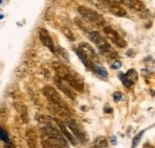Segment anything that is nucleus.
<instances>
[{"mask_svg":"<svg viewBox=\"0 0 155 148\" xmlns=\"http://www.w3.org/2000/svg\"><path fill=\"white\" fill-rule=\"evenodd\" d=\"M52 68L58 77L68 84L74 91L80 93L83 92L84 81L77 71L61 62H53Z\"/></svg>","mask_w":155,"mask_h":148,"instance_id":"1","label":"nucleus"},{"mask_svg":"<svg viewBox=\"0 0 155 148\" xmlns=\"http://www.w3.org/2000/svg\"><path fill=\"white\" fill-rule=\"evenodd\" d=\"M42 94L45 96V98L47 99L48 102L52 104L54 107H55L56 110L61 113L62 115H71L72 113V109L69 106V105L64 101L61 96L60 95L57 90L53 87L45 86L42 89Z\"/></svg>","mask_w":155,"mask_h":148,"instance_id":"2","label":"nucleus"},{"mask_svg":"<svg viewBox=\"0 0 155 148\" xmlns=\"http://www.w3.org/2000/svg\"><path fill=\"white\" fill-rule=\"evenodd\" d=\"M42 139L48 141L54 148H68L67 141L61 135V131L52 124L48 123L45 125L42 128Z\"/></svg>","mask_w":155,"mask_h":148,"instance_id":"3","label":"nucleus"},{"mask_svg":"<svg viewBox=\"0 0 155 148\" xmlns=\"http://www.w3.org/2000/svg\"><path fill=\"white\" fill-rule=\"evenodd\" d=\"M87 36L89 40H91L92 43H94L98 47L99 51L105 57H107V59H114V60L117 59V58L118 57L117 52L114 50L110 44L100 34L99 32L92 30V31L88 32Z\"/></svg>","mask_w":155,"mask_h":148,"instance_id":"4","label":"nucleus"},{"mask_svg":"<svg viewBox=\"0 0 155 148\" xmlns=\"http://www.w3.org/2000/svg\"><path fill=\"white\" fill-rule=\"evenodd\" d=\"M74 51L83 65L92 71L95 65L97 64L95 61L98 62V59L97 53L94 49L87 43H80Z\"/></svg>","mask_w":155,"mask_h":148,"instance_id":"5","label":"nucleus"},{"mask_svg":"<svg viewBox=\"0 0 155 148\" xmlns=\"http://www.w3.org/2000/svg\"><path fill=\"white\" fill-rule=\"evenodd\" d=\"M78 12L89 23H92V24H95L98 27H104L105 26L106 21L104 17L95 9L87 6L80 5L78 8Z\"/></svg>","mask_w":155,"mask_h":148,"instance_id":"6","label":"nucleus"},{"mask_svg":"<svg viewBox=\"0 0 155 148\" xmlns=\"http://www.w3.org/2000/svg\"><path fill=\"white\" fill-rule=\"evenodd\" d=\"M98 9H104L110 12L117 17H124L127 15V12L124 7L121 6L120 2L117 1H92Z\"/></svg>","mask_w":155,"mask_h":148,"instance_id":"7","label":"nucleus"},{"mask_svg":"<svg viewBox=\"0 0 155 148\" xmlns=\"http://www.w3.org/2000/svg\"><path fill=\"white\" fill-rule=\"evenodd\" d=\"M103 32L104 34L120 48H126L128 45L127 41L121 36V35L110 25H106L103 27Z\"/></svg>","mask_w":155,"mask_h":148,"instance_id":"8","label":"nucleus"},{"mask_svg":"<svg viewBox=\"0 0 155 148\" xmlns=\"http://www.w3.org/2000/svg\"><path fill=\"white\" fill-rule=\"evenodd\" d=\"M66 124L78 141H80L81 143H86L88 141V135L86 131L77 123L75 119H68L66 121Z\"/></svg>","mask_w":155,"mask_h":148,"instance_id":"9","label":"nucleus"},{"mask_svg":"<svg viewBox=\"0 0 155 148\" xmlns=\"http://www.w3.org/2000/svg\"><path fill=\"white\" fill-rule=\"evenodd\" d=\"M54 82L58 89L60 90V91H61L64 94H65L68 98H70L71 100H74L77 98V94H76L75 91H74L73 88H71L68 84H66L64 81H63L61 79H60L59 77H58L57 76H55V77L54 78Z\"/></svg>","mask_w":155,"mask_h":148,"instance_id":"10","label":"nucleus"},{"mask_svg":"<svg viewBox=\"0 0 155 148\" xmlns=\"http://www.w3.org/2000/svg\"><path fill=\"white\" fill-rule=\"evenodd\" d=\"M120 80L122 81L123 84L127 88H130L135 84L138 81V73L135 69H130L126 74L120 73L119 74Z\"/></svg>","mask_w":155,"mask_h":148,"instance_id":"11","label":"nucleus"},{"mask_svg":"<svg viewBox=\"0 0 155 148\" xmlns=\"http://www.w3.org/2000/svg\"><path fill=\"white\" fill-rule=\"evenodd\" d=\"M39 36L41 43H42L45 46H46L47 48L49 49L50 51H51V53H55L56 48L55 46H54L52 38H51L49 32H48L45 28L41 27V28L39 29Z\"/></svg>","mask_w":155,"mask_h":148,"instance_id":"12","label":"nucleus"},{"mask_svg":"<svg viewBox=\"0 0 155 148\" xmlns=\"http://www.w3.org/2000/svg\"><path fill=\"white\" fill-rule=\"evenodd\" d=\"M54 120L56 122V124L58 125V126L61 132H62V134H63V135H64L65 138H67V140H68V141H69L73 146L77 145V139H76L75 137L73 136L72 134L69 132V130H68V128H67L65 123H64L61 120L58 119H54Z\"/></svg>","mask_w":155,"mask_h":148,"instance_id":"13","label":"nucleus"},{"mask_svg":"<svg viewBox=\"0 0 155 148\" xmlns=\"http://www.w3.org/2000/svg\"><path fill=\"white\" fill-rule=\"evenodd\" d=\"M120 2L124 3L130 9L137 11V12H143L146 9L145 4L141 1H121Z\"/></svg>","mask_w":155,"mask_h":148,"instance_id":"14","label":"nucleus"},{"mask_svg":"<svg viewBox=\"0 0 155 148\" xmlns=\"http://www.w3.org/2000/svg\"><path fill=\"white\" fill-rule=\"evenodd\" d=\"M27 144L30 148H36L37 147V134L36 133L35 130L30 129L27 132L26 134Z\"/></svg>","mask_w":155,"mask_h":148,"instance_id":"15","label":"nucleus"},{"mask_svg":"<svg viewBox=\"0 0 155 148\" xmlns=\"http://www.w3.org/2000/svg\"><path fill=\"white\" fill-rule=\"evenodd\" d=\"M92 71L95 72L97 75L100 76V77H103V78H106V77H107V76H108V73H107V69H106L104 67L98 65V63L95 65Z\"/></svg>","mask_w":155,"mask_h":148,"instance_id":"16","label":"nucleus"},{"mask_svg":"<svg viewBox=\"0 0 155 148\" xmlns=\"http://www.w3.org/2000/svg\"><path fill=\"white\" fill-rule=\"evenodd\" d=\"M74 21H75L76 24H77L81 30H86V31H87V33L89 31H92V30L89 29V25L88 24V23L86 22V21H84V19L80 18H76Z\"/></svg>","mask_w":155,"mask_h":148,"instance_id":"17","label":"nucleus"},{"mask_svg":"<svg viewBox=\"0 0 155 148\" xmlns=\"http://www.w3.org/2000/svg\"><path fill=\"white\" fill-rule=\"evenodd\" d=\"M94 145H95V147L96 148H104L107 147V140H106V138L103 136L98 137V138H96V139L95 140Z\"/></svg>","mask_w":155,"mask_h":148,"instance_id":"18","label":"nucleus"},{"mask_svg":"<svg viewBox=\"0 0 155 148\" xmlns=\"http://www.w3.org/2000/svg\"><path fill=\"white\" fill-rule=\"evenodd\" d=\"M144 132H145V131H141L140 132H139V133H138L137 135H136V136L133 138L132 148H136V147H137L138 144H139V143L140 142L141 139H142V135H143Z\"/></svg>","mask_w":155,"mask_h":148,"instance_id":"19","label":"nucleus"},{"mask_svg":"<svg viewBox=\"0 0 155 148\" xmlns=\"http://www.w3.org/2000/svg\"><path fill=\"white\" fill-rule=\"evenodd\" d=\"M56 50H57V51L58 52L59 54H60L61 56H62V57L64 58V59H66V60L69 61V59H70L69 53H68V52L67 51V50H65V49H64L63 47H61V46H58L57 49H56Z\"/></svg>","mask_w":155,"mask_h":148,"instance_id":"20","label":"nucleus"},{"mask_svg":"<svg viewBox=\"0 0 155 148\" xmlns=\"http://www.w3.org/2000/svg\"><path fill=\"white\" fill-rule=\"evenodd\" d=\"M0 138H1V140L2 141H4L5 144H8L9 143V138H8V135L7 132L3 128L1 129V132H0Z\"/></svg>","mask_w":155,"mask_h":148,"instance_id":"21","label":"nucleus"},{"mask_svg":"<svg viewBox=\"0 0 155 148\" xmlns=\"http://www.w3.org/2000/svg\"><path fill=\"white\" fill-rule=\"evenodd\" d=\"M65 36L70 40H74V35H73V33L71 32V30L68 28H65L63 30Z\"/></svg>","mask_w":155,"mask_h":148,"instance_id":"22","label":"nucleus"},{"mask_svg":"<svg viewBox=\"0 0 155 148\" xmlns=\"http://www.w3.org/2000/svg\"><path fill=\"white\" fill-rule=\"evenodd\" d=\"M121 66H122V63H121L120 61L116 60L114 61V62L113 64H112L111 68H113V69L114 70H117V69H119L120 68H121Z\"/></svg>","mask_w":155,"mask_h":148,"instance_id":"23","label":"nucleus"},{"mask_svg":"<svg viewBox=\"0 0 155 148\" xmlns=\"http://www.w3.org/2000/svg\"><path fill=\"white\" fill-rule=\"evenodd\" d=\"M113 98L115 102L120 101V100L122 99V94H121L120 92H115L114 94Z\"/></svg>","mask_w":155,"mask_h":148,"instance_id":"24","label":"nucleus"},{"mask_svg":"<svg viewBox=\"0 0 155 148\" xmlns=\"http://www.w3.org/2000/svg\"><path fill=\"white\" fill-rule=\"evenodd\" d=\"M42 146L43 148H54L53 146H51L48 141H46L45 140L42 139Z\"/></svg>","mask_w":155,"mask_h":148,"instance_id":"25","label":"nucleus"},{"mask_svg":"<svg viewBox=\"0 0 155 148\" xmlns=\"http://www.w3.org/2000/svg\"><path fill=\"white\" fill-rule=\"evenodd\" d=\"M4 148H16L15 147V146L14 145L13 143H8V144H5V145Z\"/></svg>","mask_w":155,"mask_h":148,"instance_id":"26","label":"nucleus"},{"mask_svg":"<svg viewBox=\"0 0 155 148\" xmlns=\"http://www.w3.org/2000/svg\"><path fill=\"white\" fill-rule=\"evenodd\" d=\"M143 148H154V146L151 145V144H149V143H146V144H145V145L143 146Z\"/></svg>","mask_w":155,"mask_h":148,"instance_id":"27","label":"nucleus"},{"mask_svg":"<svg viewBox=\"0 0 155 148\" xmlns=\"http://www.w3.org/2000/svg\"><path fill=\"white\" fill-rule=\"evenodd\" d=\"M114 141H115V142L117 143V138H116V137H115V136H113V137H112V139H111V142H112V144H115Z\"/></svg>","mask_w":155,"mask_h":148,"instance_id":"28","label":"nucleus"}]
</instances>
